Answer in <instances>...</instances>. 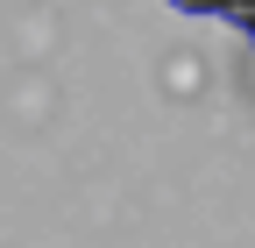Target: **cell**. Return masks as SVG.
<instances>
[{
    "label": "cell",
    "mask_w": 255,
    "mask_h": 248,
    "mask_svg": "<svg viewBox=\"0 0 255 248\" xmlns=\"http://www.w3.org/2000/svg\"><path fill=\"white\" fill-rule=\"evenodd\" d=\"M170 7H177V14H191V21H206V14L227 7V0H170Z\"/></svg>",
    "instance_id": "1"
},
{
    "label": "cell",
    "mask_w": 255,
    "mask_h": 248,
    "mask_svg": "<svg viewBox=\"0 0 255 248\" xmlns=\"http://www.w3.org/2000/svg\"><path fill=\"white\" fill-rule=\"evenodd\" d=\"M227 21L241 28V36H248V43H255V0H241V7H227Z\"/></svg>",
    "instance_id": "2"
}]
</instances>
